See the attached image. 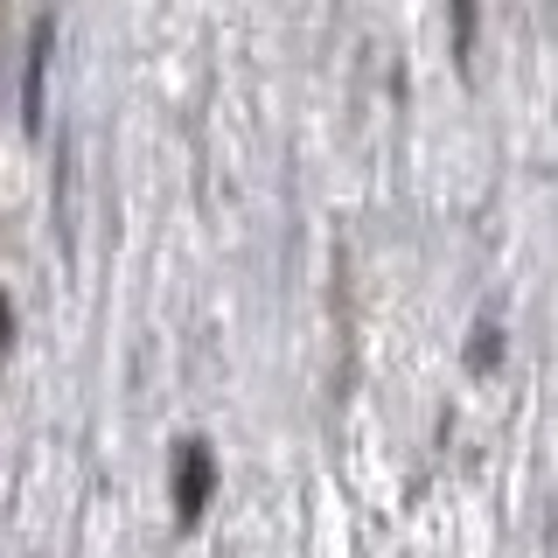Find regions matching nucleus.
Returning <instances> with one entry per match:
<instances>
[{"label":"nucleus","mask_w":558,"mask_h":558,"mask_svg":"<svg viewBox=\"0 0 558 558\" xmlns=\"http://www.w3.org/2000/svg\"><path fill=\"white\" fill-rule=\"evenodd\" d=\"M209 488H217V461H209L203 440H189L182 453H174V517L196 523L209 510Z\"/></svg>","instance_id":"obj_1"},{"label":"nucleus","mask_w":558,"mask_h":558,"mask_svg":"<svg viewBox=\"0 0 558 558\" xmlns=\"http://www.w3.org/2000/svg\"><path fill=\"white\" fill-rule=\"evenodd\" d=\"M8 342H14V307H8V293H0V356H8Z\"/></svg>","instance_id":"obj_2"}]
</instances>
